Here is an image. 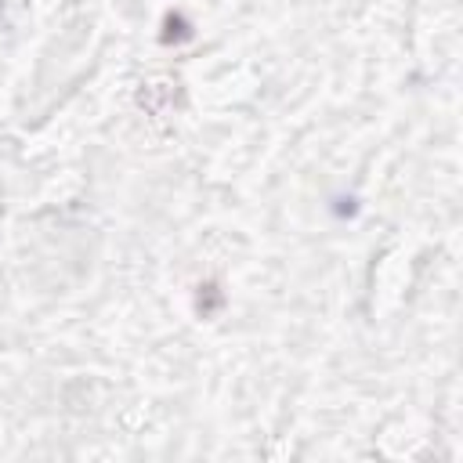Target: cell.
<instances>
[{"instance_id": "1", "label": "cell", "mask_w": 463, "mask_h": 463, "mask_svg": "<svg viewBox=\"0 0 463 463\" xmlns=\"http://www.w3.org/2000/svg\"><path fill=\"white\" fill-rule=\"evenodd\" d=\"M221 304V290L213 286V283H206V286H199V297H196V307H199V315H210L213 307Z\"/></svg>"}]
</instances>
